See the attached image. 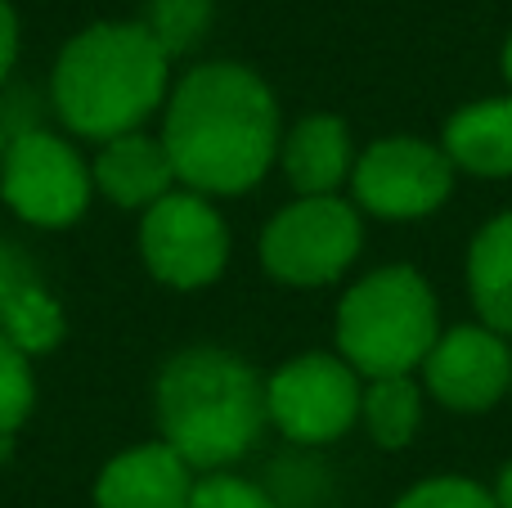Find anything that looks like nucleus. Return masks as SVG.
<instances>
[{"label":"nucleus","instance_id":"f257e3e1","mask_svg":"<svg viewBox=\"0 0 512 508\" xmlns=\"http://www.w3.org/2000/svg\"><path fill=\"white\" fill-rule=\"evenodd\" d=\"M279 104L243 63H198L162 104V144L176 180L203 198L248 194L279 162Z\"/></svg>","mask_w":512,"mask_h":508},{"label":"nucleus","instance_id":"f03ea898","mask_svg":"<svg viewBox=\"0 0 512 508\" xmlns=\"http://www.w3.org/2000/svg\"><path fill=\"white\" fill-rule=\"evenodd\" d=\"M50 95L72 135L117 140L167 104L171 54L144 23H95L59 50Z\"/></svg>","mask_w":512,"mask_h":508},{"label":"nucleus","instance_id":"7ed1b4c3","mask_svg":"<svg viewBox=\"0 0 512 508\" xmlns=\"http://www.w3.org/2000/svg\"><path fill=\"white\" fill-rule=\"evenodd\" d=\"M162 441L189 468L225 473L256 446L265 419V378L234 351L189 347L158 374Z\"/></svg>","mask_w":512,"mask_h":508},{"label":"nucleus","instance_id":"20e7f679","mask_svg":"<svg viewBox=\"0 0 512 508\" xmlns=\"http://www.w3.org/2000/svg\"><path fill=\"white\" fill-rule=\"evenodd\" d=\"M441 338V306L414 266H382L346 288L337 306V356L360 378H400L423 369Z\"/></svg>","mask_w":512,"mask_h":508},{"label":"nucleus","instance_id":"39448f33","mask_svg":"<svg viewBox=\"0 0 512 508\" xmlns=\"http://www.w3.org/2000/svg\"><path fill=\"white\" fill-rule=\"evenodd\" d=\"M90 194H95L90 162L63 135L27 126V131L5 140L0 198L18 221L41 225V230H63V225L86 216Z\"/></svg>","mask_w":512,"mask_h":508},{"label":"nucleus","instance_id":"423d86ee","mask_svg":"<svg viewBox=\"0 0 512 508\" xmlns=\"http://www.w3.org/2000/svg\"><path fill=\"white\" fill-rule=\"evenodd\" d=\"M364 243L360 207L346 203L342 194L328 198H297L261 234V261L279 284L292 288H319L333 284Z\"/></svg>","mask_w":512,"mask_h":508},{"label":"nucleus","instance_id":"0eeeda50","mask_svg":"<svg viewBox=\"0 0 512 508\" xmlns=\"http://www.w3.org/2000/svg\"><path fill=\"white\" fill-rule=\"evenodd\" d=\"M360 401V374L328 351H306L265 378V419L297 446L342 441L360 419Z\"/></svg>","mask_w":512,"mask_h":508},{"label":"nucleus","instance_id":"6e6552de","mask_svg":"<svg viewBox=\"0 0 512 508\" xmlns=\"http://www.w3.org/2000/svg\"><path fill=\"white\" fill-rule=\"evenodd\" d=\"M454 189V162L441 144L418 135H387L373 140L355 158L351 198L360 212L382 221H418L436 212Z\"/></svg>","mask_w":512,"mask_h":508},{"label":"nucleus","instance_id":"1a4fd4ad","mask_svg":"<svg viewBox=\"0 0 512 508\" xmlns=\"http://www.w3.org/2000/svg\"><path fill=\"white\" fill-rule=\"evenodd\" d=\"M140 257L167 288H207L230 261V230L212 198L171 189L140 216Z\"/></svg>","mask_w":512,"mask_h":508},{"label":"nucleus","instance_id":"9d476101","mask_svg":"<svg viewBox=\"0 0 512 508\" xmlns=\"http://www.w3.org/2000/svg\"><path fill=\"white\" fill-rule=\"evenodd\" d=\"M423 383L441 405L463 414L490 410L512 387V351L508 338L486 324H454L441 329L436 347L423 360Z\"/></svg>","mask_w":512,"mask_h":508},{"label":"nucleus","instance_id":"9b49d317","mask_svg":"<svg viewBox=\"0 0 512 508\" xmlns=\"http://www.w3.org/2000/svg\"><path fill=\"white\" fill-rule=\"evenodd\" d=\"M194 482V468L167 441H149L108 459L95 482V508H189Z\"/></svg>","mask_w":512,"mask_h":508},{"label":"nucleus","instance_id":"f8f14e48","mask_svg":"<svg viewBox=\"0 0 512 508\" xmlns=\"http://www.w3.org/2000/svg\"><path fill=\"white\" fill-rule=\"evenodd\" d=\"M279 167L297 198H328L342 185H351L355 144L342 117L310 113L279 140Z\"/></svg>","mask_w":512,"mask_h":508},{"label":"nucleus","instance_id":"ddd939ff","mask_svg":"<svg viewBox=\"0 0 512 508\" xmlns=\"http://www.w3.org/2000/svg\"><path fill=\"white\" fill-rule=\"evenodd\" d=\"M90 176H95V189L108 198V203L131 207V212L135 207L149 212L158 198H167L171 189L180 185L162 135H144V131L104 140V149H99Z\"/></svg>","mask_w":512,"mask_h":508},{"label":"nucleus","instance_id":"4468645a","mask_svg":"<svg viewBox=\"0 0 512 508\" xmlns=\"http://www.w3.org/2000/svg\"><path fill=\"white\" fill-rule=\"evenodd\" d=\"M0 333L23 356H45L63 338V311L50 293L32 279L18 248L0 243Z\"/></svg>","mask_w":512,"mask_h":508},{"label":"nucleus","instance_id":"2eb2a0df","mask_svg":"<svg viewBox=\"0 0 512 508\" xmlns=\"http://www.w3.org/2000/svg\"><path fill=\"white\" fill-rule=\"evenodd\" d=\"M441 149L454 162V171L490 180L512 176V95L477 99V104L459 108L445 122Z\"/></svg>","mask_w":512,"mask_h":508},{"label":"nucleus","instance_id":"dca6fc26","mask_svg":"<svg viewBox=\"0 0 512 508\" xmlns=\"http://www.w3.org/2000/svg\"><path fill=\"white\" fill-rule=\"evenodd\" d=\"M468 293L481 324L512 338V212L481 225L468 248Z\"/></svg>","mask_w":512,"mask_h":508},{"label":"nucleus","instance_id":"f3484780","mask_svg":"<svg viewBox=\"0 0 512 508\" xmlns=\"http://www.w3.org/2000/svg\"><path fill=\"white\" fill-rule=\"evenodd\" d=\"M360 419L378 446H387V450L409 446L418 423H423V387L414 383V374L369 378L364 383V401H360Z\"/></svg>","mask_w":512,"mask_h":508},{"label":"nucleus","instance_id":"a211bd4d","mask_svg":"<svg viewBox=\"0 0 512 508\" xmlns=\"http://www.w3.org/2000/svg\"><path fill=\"white\" fill-rule=\"evenodd\" d=\"M140 23L149 27L153 41L176 59V54L194 50V45L203 41L207 23H212V5H207V0H149Z\"/></svg>","mask_w":512,"mask_h":508},{"label":"nucleus","instance_id":"6ab92c4d","mask_svg":"<svg viewBox=\"0 0 512 508\" xmlns=\"http://www.w3.org/2000/svg\"><path fill=\"white\" fill-rule=\"evenodd\" d=\"M32 401H36L32 356H23L0 333V437H14L23 428V419L32 414Z\"/></svg>","mask_w":512,"mask_h":508},{"label":"nucleus","instance_id":"aec40b11","mask_svg":"<svg viewBox=\"0 0 512 508\" xmlns=\"http://www.w3.org/2000/svg\"><path fill=\"white\" fill-rule=\"evenodd\" d=\"M396 508H499L486 486L468 482V477H432L405 491Z\"/></svg>","mask_w":512,"mask_h":508},{"label":"nucleus","instance_id":"412c9836","mask_svg":"<svg viewBox=\"0 0 512 508\" xmlns=\"http://www.w3.org/2000/svg\"><path fill=\"white\" fill-rule=\"evenodd\" d=\"M189 508H274V500L248 477L234 473H207L194 482Z\"/></svg>","mask_w":512,"mask_h":508},{"label":"nucleus","instance_id":"4be33fe9","mask_svg":"<svg viewBox=\"0 0 512 508\" xmlns=\"http://www.w3.org/2000/svg\"><path fill=\"white\" fill-rule=\"evenodd\" d=\"M14 59H18V18H14V5L0 0V86H5Z\"/></svg>","mask_w":512,"mask_h":508},{"label":"nucleus","instance_id":"5701e85b","mask_svg":"<svg viewBox=\"0 0 512 508\" xmlns=\"http://www.w3.org/2000/svg\"><path fill=\"white\" fill-rule=\"evenodd\" d=\"M490 495H495L499 508H512V464L499 473V482H495V491H490Z\"/></svg>","mask_w":512,"mask_h":508},{"label":"nucleus","instance_id":"b1692460","mask_svg":"<svg viewBox=\"0 0 512 508\" xmlns=\"http://www.w3.org/2000/svg\"><path fill=\"white\" fill-rule=\"evenodd\" d=\"M504 77H508V86H512V36H508V45H504Z\"/></svg>","mask_w":512,"mask_h":508},{"label":"nucleus","instance_id":"393cba45","mask_svg":"<svg viewBox=\"0 0 512 508\" xmlns=\"http://www.w3.org/2000/svg\"><path fill=\"white\" fill-rule=\"evenodd\" d=\"M0 158H5V131H0Z\"/></svg>","mask_w":512,"mask_h":508}]
</instances>
